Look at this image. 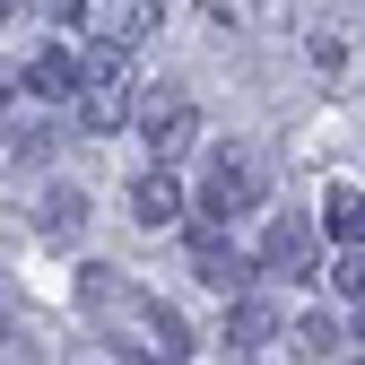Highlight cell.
<instances>
[{
    "instance_id": "9c48e42d",
    "label": "cell",
    "mask_w": 365,
    "mask_h": 365,
    "mask_svg": "<svg viewBox=\"0 0 365 365\" xmlns=\"http://www.w3.org/2000/svg\"><path fill=\"white\" fill-rule=\"evenodd\" d=\"M26 87H35V96H87V61L61 53V43H43V53L26 61Z\"/></svg>"
},
{
    "instance_id": "8fae6325",
    "label": "cell",
    "mask_w": 365,
    "mask_h": 365,
    "mask_svg": "<svg viewBox=\"0 0 365 365\" xmlns=\"http://www.w3.org/2000/svg\"><path fill=\"white\" fill-rule=\"evenodd\" d=\"M322 226L348 244V252H365V192L356 182H339V192H322Z\"/></svg>"
},
{
    "instance_id": "4fadbf2b",
    "label": "cell",
    "mask_w": 365,
    "mask_h": 365,
    "mask_svg": "<svg viewBox=\"0 0 365 365\" xmlns=\"http://www.w3.org/2000/svg\"><path fill=\"white\" fill-rule=\"evenodd\" d=\"M331 339H339V331L322 322V313H304V322H296V356H331Z\"/></svg>"
},
{
    "instance_id": "30bf717a",
    "label": "cell",
    "mask_w": 365,
    "mask_h": 365,
    "mask_svg": "<svg viewBox=\"0 0 365 365\" xmlns=\"http://www.w3.org/2000/svg\"><path fill=\"white\" fill-rule=\"evenodd\" d=\"M269 339H279V304H269V296H244L235 313H226V348H235V356H261Z\"/></svg>"
},
{
    "instance_id": "ba28073f",
    "label": "cell",
    "mask_w": 365,
    "mask_h": 365,
    "mask_svg": "<svg viewBox=\"0 0 365 365\" xmlns=\"http://www.w3.org/2000/svg\"><path fill=\"white\" fill-rule=\"evenodd\" d=\"M122 200H130V226H174V217H182V192H174V174H165V165H148Z\"/></svg>"
},
{
    "instance_id": "7c38bea8",
    "label": "cell",
    "mask_w": 365,
    "mask_h": 365,
    "mask_svg": "<svg viewBox=\"0 0 365 365\" xmlns=\"http://www.w3.org/2000/svg\"><path fill=\"white\" fill-rule=\"evenodd\" d=\"M35 226H43V235H70V226H78V192H61V182H53V192L35 200Z\"/></svg>"
},
{
    "instance_id": "5b68a950",
    "label": "cell",
    "mask_w": 365,
    "mask_h": 365,
    "mask_svg": "<svg viewBox=\"0 0 365 365\" xmlns=\"http://www.w3.org/2000/svg\"><path fill=\"white\" fill-rule=\"evenodd\" d=\"M192 279H200V287H217V296H235V304L252 296V269H244V252L226 244L217 226H200V235H192Z\"/></svg>"
},
{
    "instance_id": "2e32d148",
    "label": "cell",
    "mask_w": 365,
    "mask_h": 365,
    "mask_svg": "<svg viewBox=\"0 0 365 365\" xmlns=\"http://www.w3.org/2000/svg\"><path fill=\"white\" fill-rule=\"evenodd\" d=\"M35 9H53V18H61V9H87V0H35Z\"/></svg>"
},
{
    "instance_id": "8992f818",
    "label": "cell",
    "mask_w": 365,
    "mask_h": 365,
    "mask_svg": "<svg viewBox=\"0 0 365 365\" xmlns=\"http://www.w3.org/2000/svg\"><path fill=\"white\" fill-rule=\"evenodd\" d=\"M261 279H313V226H304V217H279V226H269Z\"/></svg>"
},
{
    "instance_id": "5bb4252c",
    "label": "cell",
    "mask_w": 365,
    "mask_h": 365,
    "mask_svg": "<svg viewBox=\"0 0 365 365\" xmlns=\"http://www.w3.org/2000/svg\"><path fill=\"white\" fill-rule=\"evenodd\" d=\"M331 287H339L348 304H365V252H339V269H331Z\"/></svg>"
},
{
    "instance_id": "52a82bcc",
    "label": "cell",
    "mask_w": 365,
    "mask_h": 365,
    "mask_svg": "<svg viewBox=\"0 0 365 365\" xmlns=\"http://www.w3.org/2000/svg\"><path fill=\"white\" fill-rule=\"evenodd\" d=\"M113 122H122V53L87 43V130H113Z\"/></svg>"
},
{
    "instance_id": "277c9868",
    "label": "cell",
    "mask_w": 365,
    "mask_h": 365,
    "mask_svg": "<svg viewBox=\"0 0 365 365\" xmlns=\"http://www.w3.org/2000/svg\"><path fill=\"white\" fill-rule=\"evenodd\" d=\"M78 26H87L96 53H140V43L157 35V0H87Z\"/></svg>"
},
{
    "instance_id": "9a60e30c",
    "label": "cell",
    "mask_w": 365,
    "mask_h": 365,
    "mask_svg": "<svg viewBox=\"0 0 365 365\" xmlns=\"http://www.w3.org/2000/svg\"><path fill=\"white\" fill-rule=\"evenodd\" d=\"M9 365H35V339L26 331H9Z\"/></svg>"
},
{
    "instance_id": "7a4b0ae2",
    "label": "cell",
    "mask_w": 365,
    "mask_h": 365,
    "mask_svg": "<svg viewBox=\"0 0 365 365\" xmlns=\"http://www.w3.org/2000/svg\"><path fill=\"white\" fill-rule=\"evenodd\" d=\"M252 200H261V157H252V148H217L209 174H200V209H209V226L244 217Z\"/></svg>"
},
{
    "instance_id": "6da1fadb",
    "label": "cell",
    "mask_w": 365,
    "mask_h": 365,
    "mask_svg": "<svg viewBox=\"0 0 365 365\" xmlns=\"http://www.w3.org/2000/svg\"><path fill=\"white\" fill-rule=\"evenodd\" d=\"M78 313H87L96 339H113L130 365H192V331H182V313L157 304L140 279H122V269H105V261L78 269Z\"/></svg>"
},
{
    "instance_id": "3957f363",
    "label": "cell",
    "mask_w": 365,
    "mask_h": 365,
    "mask_svg": "<svg viewBox=\"0 0 365 365\" xmlns=\"http://www.w3.org/2000/svg\"><path fill=\"white\" fill-rule=\"evenodd\" d=\"M130 122H140V140H148V157H157V165H174L182 148L200 140V113L182 105L174 87H148V96H140V113H130Z\"/></svg>"
}]
</instances>
